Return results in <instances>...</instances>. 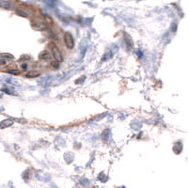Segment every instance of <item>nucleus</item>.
<instances>
[{
	"label": "nucleus",
	"mask_w": 188,
	"mask_h": 188,
	"mask_svg": "<svg viewBox=\"0 0 188 188\" xmlns=\"http://www.w3.org/2000/svg\"><path fill=\"white\" fill-rule=\"evenodd\" d=\"M1 56H4V57H6V58H8V59H14V56H12V55H10V54H9V53H4Z\"/></svg>",
	"instance_id": "1a4fd4ad"
},
{
	"label": "nucleus",
	"mask_w": 188,
	"mask_h": 188,
	"mask_svg": "<svg viewBox=\"0 0 188 188\" xmlns=\"http://www.w3.org/2000/svg\"><path fill=\"white\" fill-rule=\"evenodd\" d=\"M12 123H13V121H11V120H3L2 122H1V128L2 129H4V128H6V127H9V126H10V125H12Z\"/></svg>",
	"instance_id": "423d86ee"
},
{
	"label": "nucleus",
	"mask_w": 188,
	"mask_h": 188,
	"mask_svg": "<svg viewBox=\"0 0 188 188\" xmlns=\"http://www.w3.org/2000/svg\"><path fill=\"white\" fill-rule=\"evenodd\" d=\"M48 46L51 49L52 53H53V56L55 57V59L57 62H61L63 60V56H62V54H61L60 50L58 49V47L56 46V44L54 43V42H50L48 44Z\"/></svg>",
	"instance_id": "f257e3e1"
},
{
	"label": "nucleus",
	"mask_w": 188,
	"mask_h": 188,
	"mask_svg": "<svg viewBox=\"0 0 188 188\" xmlns=\"http://www.w3.org/2000/svg\"><path fill=\"white\" fill-rule=\"evenodd\" d=\"M39 58H40L41 60L49 59V58H50V54H49V52L46 51V50L42 51L41 53H40V55H39Z\"/></svg>",
	"instance_id": "20e7f679"
},
{
	"label": "nucleus",
	"mask_w": 188,
	"mask_h": 188,
	"mask_svg": "<svg viewBox=\"0 0 188 188\" xmlns=\"http://www.w3.org/2000/svg\"><path fill=\"white\" fill-rule=\"evenodd\" d=\"M27 64H23V65H22V69L24 70V71H25V70H27Z\"/></svg>",
	"instance_id": "f8f14e48"
},
{
	"label": "nucleus",
	"mask_w": 188,
	"mask_h": 188,
	"mask_svg": "<svg viewBox=\"0 0 188 188\" xmlns=\"http://www.w3.org/2000/svg\"><path fill=\"white\" fill-rule=\"evenodd\" d=\"M16 13H17L18 15L22 16V17H27V14L25 13V12L24 10H16Z\"/></svg>",
	"instance_id": "6e6552de"
},
{
	"label": "nucleus",
	"mask_w": 188,
	"mask_h": 188,
	"mask_svg": "<svg viewBox=\"0 0 188 188\" xmlns=\"http://www.w3.org/2000/svg\"><path fill=\"white\" fill-rule=\"evenodd\" d=\"M29 59H31V57L28 55H24L20 57V60H23V61H27V60H29Z\"/></svg>",
	"instance_id": "9b49d317"
},
{
	"label": "nucleus",
	"mask_w": 188,
	"mask_h": 188,
	"mask_svg": "<svg viewBox=\"0 0 188 188\" xmlns=\"http://www.w3.org/2000/svg\"><path fill=\"white\" fill-rule=\"evenodd\" d=\"M64 42H65V45L68 49H73L74 47V37L73 35L69 33V32H66V33H64Z\"/></svg>",
	"instance_id": "f03ea898"
},
{
	"label": "nucleus",
	"mask_w": 188,
	"mask_h": 188,
	"mask_svg": "<svg viewBox=\"0 0 188 188\" xmlns=\"http://www.w3.org/2000/svg\"><path fill=\"white\" fill-rule=\"evenodd\" d=\"M8 62H9L8 58H6V57H4V56H1V58H0V64H1V65H4V64L8 63Z\"/></svg>",
	"instance_id": "9d476101"
},
{
	"label": "nucleus",
	"mask_w": 188,
	"mask_h": 188,
	"mask_svg": "<svg viewBox=\"0 0 188 188\" xmlns=\"http://www.w3.org/2000/svg\"><path fill=\"white\" fill-rule=\"evenodd\" d=\"M52 66H54V67L57 68V63H53V62H52Z\"/></svg>",
	"instance_id": "ddd939ff"
},
{
	"label": "nucleus",
	"mask_w": 188,
	"mask_h": 188,
	"mask_svg": "<svg viewBox=\"0 0 188 188\" xmlns=\"http://www.w3.org/2000/svg\"><path fill=\"white\" fill-rule=\"evenodd\" d=\"M41 75V73L37 72V71H30V72L25 74V77H27V78H35V77H39Z\"/></svg>",
	"instance_id": "39448f33"
},
{
	"label": "nucleus",
	"mask_w": 188,
	"mask_h": 188,
	"mask_svg": "<svg viewBox=\"0 0 188 188\" xmlns=\"http://www.w3.org/2000/svg\"><path fill=\"white\" fill-rule=\"evenodd\" d=\"M7 73L10 74H13V75H18V74H20V71L18 69H10V70L7 71Z\"/></svg>",
	"instance_id": "0eeeda50"
},
{
	"label": "nucleus",
	"mask_w": 188,
	"mask_h": 188,
	"mask_svg": "<svg viewBox=\"0 0 188 188\" xmlns=\"http://www.w3.org/2000/svg\"><path fill=\"white\" fill-rule=\"evenodd\" d=\"M31 27L36 31H42V30H45L47 28L46 23H43V22L39 21V20L31 21Z\"/></svg>",
	"instance_id": "7ed1b4c3"
}]
</instances>
